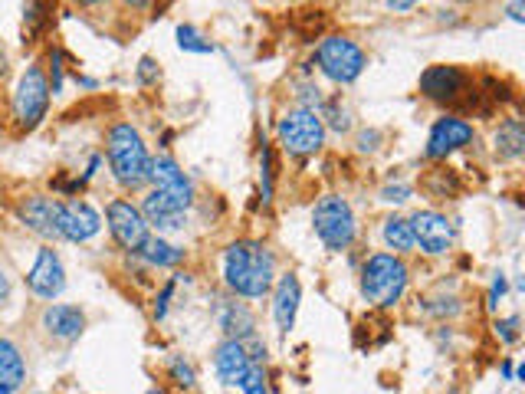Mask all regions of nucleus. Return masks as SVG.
<instances>
[{
	"label": "nucleus",
	"instance_id": "nucleus-33",
	"mask_svg": "<svg viewBox=\"0 0 525 394\" xmlns=\"http://www.w3.org/2000/svg\"><path fill=\"white\" fill-rule=\"evenodd\" d=\"M171 293H174V280H171V283H165V289H161V296L155 299V319H165V316H168Z\"/></svg>",
	"mask_w": 525,
	"mask_h": 394
},
{
	"label": "nucleus",
	"instance_id": "nucleus-10",
	"mask_svg": "<svg viewBox=\"0 0 525 394\" xmlns=\"http://www.w3.org/2000/svg\"><path fill=\"white\" fill-rule=\"evenodd\" d=\"M414 243L427 257H440L453 247V224L440 211H417L411 217Z\"/></svg>",
	"mask_w": 525,
	"mask_h": 394
},
{
	"label": "nucleus",
	"instance_id": "nucleus-31",
	"mask_svg": "<svg viewBox=\"0 0 525 394\" xmlns=\"http://www.w3.org/2000/svg\"><path fill=\"white\" fill-rule=\"evenodd\" d=\"M273 197V152L263 148V201Z\"/></svg>",
	"mask_w": 525,
	"mask_h": 394
},
{
	"label": "nucleus",
	"instance_id": "nucleus-17",
	"mask_svg": "<svg viewBox=\"0 0 525 394\" xmlns=\"http://www.w3.org/2000/svg\"><path fill=\"white\" fill-rule=\"evenodd\" d=\"M40 326L56 342H76L86 329V312L79 306H69V303L46 306L43 316H40Z\"/></svg>",
	"mask_w": 525,
	"mask_h": 394
},
{
	"label": "nucleus",
	"instance_id": "nucleus-26",
	"mask_svg": "<svg viewBox=\"0 0 525 394\" xmlns=\"http://www.w3.org/2000/svg\"><path fill=\"white\" fill-rule=\"evenodd\" d=\"M243 394H270L266 391V375H263V365H250V372L240 378V385H237Z\"/></svg>",
	"mask_w": 525,
	"mask_h": 394
},
{
	"label": "nucleus",
	"instance_id": "nucleus-3",
	"mask_svg": "<svg viewBox=\"0 0 525 394\" xmlns=\"http://www.w3.org/2000/svg\"><path fill=\"white\" fill-rule=\"evenodd\" d=\"M407 280H411V270H407V263L398 253H375L361 266V296L371 306L391 309L401 303Z\"/></svg>",
	"mask_w": 525,
	"mask_h": 394
},
{
	"label": "nucleus",
	"instance_id": "nucleus-4",
	"mask_svg": "<svg viewBox=\"0 0 525 394\" xmlns=\"http://www.w3.org/2000/svg\"><path fill=\"white\" fill-rule=\"evenodd\" d=\"M312 227H315V237H319L332 253L348 250L358 237L352 204L338 194L322 197V201L312 207Z\"/></svg>",
	"mask_w": 525,
	"mask_h": 394
},
{
	"label": "nucleus",
	"instance_id": "nucleus-44",
	"mask_svg": "<svg viewBox=\"0 0 525 394\" xmlns=\"http://www.w3.org/2000/svg\"><path fill=\"white\" fill-rule=\"evenodd\" d=\"M460 4H480V0H460Z\"/></svg>",
	"mask_w": 525,
	"mask_h": 394
},
{
	"label": "nucleus",
	"instance_id": "nucleus-43",
	"mask_svg": "<svg viewBox=\"0 0 525 394\" xmlns=\"http://www.w3.org/2000/svg\"><path fill=\"white\" fill-rule=\"evenodd\" d=\"M512 375H516V372H512V362H506V365H503V378L512 381Z\"/></svg>",
	"mask_w": 525,
	"mask_h": 394
},
{
	"label": "nucleus",
	"instance_id": "nucleus-20",
	"mask_svg": "<svg viewBox=\"0 0 525 394\" xmlns=\"http://www.w3.org/2000/svg\"><path fill=\"white\" fill-rule=\"evenodd\" d=\"M217 326L224 329L227 339H250L256 335V322H253V312L237 303V299H220L217 303Z\"/></svg>",
	"mask_w": 525,
	"mask_h": 394
},
{
	"label": "nucleus",
	"instance_id": "nucleus-15",
	"mask_svg": "<svg viewBox=\"0 0 525 394\" xmlns=\"http://www.w3.org/2000/svg\"><path fill=\"white\" fill-rule=\"evenodd\" d=\"M148 181L155 184V191L168 194L171 201H178L181 207L194 204V184L184 175L181 165L174 158H151V175Z\"/></svg>",
	"mask_w": 525,
	"mask_h": 394
},
{
	"label": "nucleus",
	"instance_id": "nucleus-32",
	"mask_svg": "<svg viewBox=\"0 0 525 394\" xmlns=\"http://www.w3.org/2000/svg\"><path fill=\"white\" fill-rule=\"evenodd\" d=\"M381 201H388V204L411 201V188H407V184H388V188L381 191Z\"/></svg>",
	"mask_w": 525,
	"mask_h": 394
},
{
	"label": "nucleus",
	"instance_id": "nucleus-29",
	"mask_svg": "<svg viewBox=\"0 0 525 394\" xmlns=\"http://www.w3.org/2000/svg\"><path fill=\"white\" fill-rule=\"evenodd\" d=\"M519 326H522L519 316L499 319V322H496V335H499V339H503L506 345H512V342H519Z\"/></svg>",
	"mask_w": 525,
	"mask_h": 394
},
{
	"label": "nucleus",
	"instance_id": "nucleus-21",
	"mask_svg": "<svg viewBox=\"0 0 525 394\" xmlns=\"http://www.w3.org/2000/svg\"><path fill=\"white\" fill-rule=\"evenodd\" d=\"M27 381V362L10 339H0V394H17Z\"/></svg>",
	"mask_w": 525,
	"mask_h": 394
},
{
	"label": "nucleus",
	"instance_id": "nucleus-14",
	"mask_svg": "<svg viewBox=\"0 0 525 394\" xmlns=\"http://www.w3.org/2000/svg\"><path fill=\"white\" fill-rule=\"evenodd\" d=\"M142 217H145V224L148 227H155L158 234H171V230H184L188 227V207H181L178 201H171L168 194H161L151 188L145 194V201H142Z\"/></svg>",
	"mask_w": 525,
	"mask_h": 394
},
{
	"label": "nucleus",
	"instance_id": "nucleus-12",
	"mask_svg": "<svg viewBox=\"0 0 525 394\" xmlns=\"http://www.w3.org/2000/svg\"><path fill=\"white\" fill-rule=\"evenodd\" d=\"M102 230V217L89 201H60V237L69 243H86Z\"/></svg>",
	"mask_w": 525,
	"mask_h": 394
},
{
	"label": "nucleus",
	"instance_id": "nucleus-8",
	"mask_svg": "<svg viewBox=\"0 0 525 394\" xmlns=\"http://www.w3.org/2000/svg\"><path fill=\"white\" fill-rule=\"evenodd\" d=\"M105 227H109L112 240L128 253H138L151 237L148 234L151 227L145 224L142 211H138L132 201H122V197H115V201L105 207Z\"/></svg>",
	"mask_w": 525,
	"mask_h": 394
},
{
	"label": "nucleus",
	"instance_id": "nucleus-11",
	"mask_svg": "<svg viewBox=\"0 0 525 394\" xmlns=\"http://www.w3.org/2000/svg\"><path fill=\"white\" fill-rule=\"evenodd\" d=\"M27 286H30V293L40 296V299H56L66 289L63 260L53 247H40L37 263H33L30 273H27Z\"/></svg>",
	"mask_w": 525,
	"mask_h": 394
},
{
	"label": "nucleus",
	"instance_id": "nucleus-23",
	"mask_svg": "<svg viewBox=\"0 0 525 394\" xmlns=\"http://www.w3.org/2000/svg\"><path fill=\"white\" fill-rule=\"evenodd\" d=\"M381 237H384V243H388V250H394L398 257H404V253H411V250L417 247V243H414V230H411V220L398 217V214H391L388 220H384Z\"/></svg>",
	"mask_w": 525,
	"mask_h": 394
},
{
	"label": "nucleus",
	"instance_id": "nucleus-18",
	"mask_svg": "<svg viewBox=\"0 0 525 394\" xmlns=\"http://www.w3.org/2000/svg\"><path fill=\"white\" fill-rule=\"evenodd\" d=\"M250 365H253V358H250L247 345H243L240 339H224V342L217 345V352H214V372H217L220 381H224V385L237 388L240 378L250 372ZM256 365H260V362H256Z\"/></svg>",
	"mask_w": 525,
	"mask_h": 394
},
{
	"label": "nucleus",
	"instance_id": "nucleus-41",
	"mask_svg": "<svg viewBox=\"0 0 525 394\" xmlns=\"http://www.w3.org/2000/svg\"><path fill=\"white\" fill-rule=\"evenodd\" d=\"M122 4H125V7H148L151 0H122Z\"/></svg>",
	"mask_w": 525,
	"mask_h": 394
},
{
	"label": "nucleus",
	"instance_id": "nucleus-35",
	"mask_svg": "<svg viewBox=\"0 0 525 394\" xmlns=\"http://www.w3.org/2000/svg\"><path fill=\"white\" fill-rule=\"evenodd\" d=\"M506 296V276L499 273L496 280H493V289H489V309H496L499 306V299Z\"/></svg>",
	"mask_w": 525,
	"mask_h": 394
},
{
	"label": "nucleus",
	"instance_id": "nucleus-16",
	"mask_svg": "<svg viewBox=\"0 0 525 394\" xmlns=\"http://www.w3.org/2000/svg\"><path fill=\"white\" fill-rule=\"evenodd\" d=\"M466 89V73L457 66H427L420 73V92L430 102H457Z\"/></svg>",
	"mask_w": 525,
	"mask_h": 394
},
{
	"label": "nucleus",
	"instance_id": "nucleus-34",
	"mask_svg": "<svg viewBox=\"0 0 525 394\" xmlns=\"http://www.w3.org/2000/svg\"><path fill=\"white\" fill-rule=\"evenodd\" d=\"M138 79H142L145 86L155 83V79H158V66H155V60H151V56H145V60L138 63Z\"/></svg>",
	"mask_w": 525,
	"mask_h": 394
},
{
	"label": "nucleus",
	"instance_id": "nucleus-27",
	"mask_svg": "<svg viewBox=\"0 0 525 394\" xmlns=\"http://www.w3.org/2000/svg\"><path fill=\"white\" fill-rule=\"evenodd\" d=\"M50 92L53 96H60L63 92V50H50Z\"/></svg>",
	"mask_w": 525,
	"mask_h": 394
},
{
	"label": "nucleus",
	"instance_id": "nucleus-2",
	"mask_svg": "<svg viewBox=\"0 0 525 394\" xmlns=\"http://www.w3.org/2000/svg\"><path fill=\"white\" fill-rule=\"evenodd\" d=\"M105 155H109V168L122 188L135 191V188H145L148 184L151 155H148V148H145L135 125H128V122L112 125L109 135H105Z\"/></svg>",
	"mask_w": 525,
	"mask_h": 394
},
{
	"label": "nucleus",
	"instance_id": "nucleus-45",
	"mask_svg": "<svg viewBox=\"0 0 525 394\" xmlns=\"http://www.w3.org/2000/svg\"><path fill=\"white\" fill-rule=\"evenodd\" d=\"M148 394H165V391H158V388H151V391H148Z\"/></svg>",
	"mask_w": 525,
	"mask_h": 394
},
{
	"label": "nucleus",
	"instance_id": "nucleus-39",
	"mask_svg": "<svg viewBox=\"0 0 525 394\" xmlns=\"http://www.w3.org/2000/svg\"><path fill=\"white\" fill-rule=\"evenodd\" d=\"M509 17L516 20V23H522V20H525V14H522V0H516V4L509 7Z\"/></svg>",
	"mask_w": 525,
	"mask_h": 394
},
{
	"label": "nucleus",
	"instance_id": "nucleus-37",
	"mask_svg": "<svg viewBox=\"0 0 525 394\" xmlns=\"http://www.w3.org/2000/svg\"><path fill=\"white\" fill-rule=\"evenodd\" d=\"M7 299H10V276L4 266H0V306H4Z\"/></svg>",
	"mask_w": 525,
	"mask_h": 394
},
{
	"label": "nucleus",
	"instance_id": "nucleus-40",
	"mask_svg": "<svg viewBox=\"0 0 525 394\" xmlns=\"http://www.w3.org/2000/svg\"><path fill=\"white\" fill-rule=\"evenodd\" d=\"M76 83L83 86V89H96V86H99L96 79H89V76H76Z\"/></svg>",
	"mask_w": 525,
	"mask_h": 394
},
{
	"label": "nucleus",
	"instance_id": "nucleus-1",
	"mask_svg": "<svg viewBox=\"0 0 525 394\" xmlns=\"http://www.w3.org/2000/svg\"><path fill=\"white\" fill-rule=\"evenodd\" d=\"M276 260L260 240H237L224 253V283L240 299H263L273 289Z\"/></svg>",
	"mask_w": 525,
	"mask_h": 394
},
{
	"label": "nucleus",
	"instance_id": "nucleus-36",
	"mask_svg": "<svg viewBox=\"0 0 525 394\" xmlns=\"http://www.w3.org/2000/svg\"><path fill=\"white\" fill-rule=\"evenodd\" d=\"M378 138H381V132H375V129H371V132H361L358 135V148H361V152H375V142H378Z\"/></svg>",
	"mask_w": 525,
	"mask_h": 394
},
{
	"label": "nucleus",
	"instance_id": "nucleus-5",
	"mask_svg": "<svg viewBox=\"0 0 525 394\" xmlns=\"http://www.w3.org/2000/svg\"><path fill=\"white\" fill-rule=\"evenodd\" d=\"M50 79H46L43 66H27L20 76V83L14 89V99H10V115H14V125L20 132H30L46 119V109H50Z\"/></svg>",
	"mask_w": 525,
	"mask_h": 394
},
{
	"label": "nucleus",
	"instance_id": "nucleus-7",
	"mask_svg": "<svg viewBox=\"0 0 525 394\" xmlns=\"http://www.w3.org/2000/svg\"><path fill=\"white\" fill-rule=\"evenodd\" d=\"M276 135H279L283 152L296 155V158H306V155H315L325 145V122H322L319 112L299 106V109L286 112L283 119H279Z\"/></svg>",
	"mask_w": 525,
	"mask_h": 394
},
{
	"label": "nucleus",
	"instance_id": "nucleus-6",
	"mask_svg": "<svg viewBox=\"0 0 525 394\" xmlns=\"http://www.w3.org/2000/svg\"><path fill=\"white\" fill-rule=\"evenodd\" d=\"M315 63H319L325 79H332V83H338V86H348V83H355L361 73H365L368 56H365V50H361L355 40L325 37L319 43V50H315Z\"/></svg>",
	"mask_w": 525,
	"mask_h": 394
},
{
	"label": "nucleus",
	"instance_id": "nucleus-9",
	"mask_svg": "<svg viewBox=\"0 0 525 394\" xmlns=\"http://www.w3.org/2000/svg\"><path fill=\"white\" fill-rule=\"evenodd\" d=\"M17 217L20 224L33 230L43 240H63L60 237V201L46 194H30L27 201L17 204Z\"/></svg>",
	"mask_w": 525,
	"mask_h": 394
},
{
	"label": "nucleus",
	"instance_id": "nucleus-22",
	"mask_svg": "<svg viewBox=\"0 0 525 394\" xmlns=\"http://www.w3.org/2000/svg\"><path fill=\"white\" fill-rule=\"evenodd\" d=\"M493 145H496V155L506 158V161H516L525 152V129H522V119H506L503 125L496 129L493 135Z\"/></svg>",
	"mask_w": 525,
	"mask_h": 394
},
{
	"label": "nucleus",
	"instance_id": "nucleus-30",
	"mask_svg": "<svg viewBox=\"0 0 525 394\" xmlns=\"http://www.w3.org/2000/svg\"><path fill=\"white\" fill-rule=\"evenodd\" d=\"M325 115H329V125H332L335 132H348V129H352V119H348L345 109H338V102H329V106H325Z\"/></svg>",
	"mask_w": 525,
	"mask_h": 394
},
{
	"label": "nucleus",
	"instance_id": "nucleus-38",
	"mask_svg": "<svg viewBox=\"0 0 525 394\" xmlns=\"http://www.w3.org/2000/svg\"><path fill=\"white\" fill-rule=\"evenodd\" d=\"M414 4H420V0H388V7L394 14H404V10H411Z\"/></svg>",
	"mask_w": 525,
	"mask_h": 394
},
{
	"label": "nucleus",
	"instance_id": "nucleus-42",
	"mask_svg": "<svg viewBox=\"0 0 525 394\" xmlns=\"http://www.w3.org/2000/svg\"><path fill=\"white\" fill-rule=\"evenodd\" d=\"M73 4H79V7H99L102 0H73Z\"/></svg>",
	"mask_w": 525,
	"mask_h": 394
},
{
	"label": "nucleus",
	"instance_id": "nucleus-19",
	"mask_svg": "<svg viewBox=\"0 0 525 394\" xmlns=\"http://www.w3.org/2000/svg\"><path fill=\"white\" fill-rule=\"evenodd\" d=\"M299 299H302V286L293 273L279 276L276 280V293H273V316L279 332H289L296 326V312H299Z\"/></svg>",
	"mask_w": 525,
	"mask_h": 394
},
{
	"label": "nucleus",
	"instance_id": "nucleus-25",
	"mask_svg": "<svg viewBox=\"0 0 525 394\" xmlns=\"http://www.w3.org/2000/svg\"><path fill=\"white\" fill-rule=\"evenodd\" d=\"M178 46H181L184 53H214V43L204 40L201 33L191 27V23L178 27Z\"/></svg>",
	"mask_w": 525,
	"mask_h": 394
},
{
	"label": "nucleus",
	"instance_id": "nucleus-46",
	"mask_svg": "<svg viewBox=\"0 0 525 394\" xmlns=\"http://www.w3.org/2000/svg\"><path fill=\"white\" fill-rule=\"evenodd\" d=\"M37 394H43V391H37Z\"/></svg>",
	"mask_w": 525,
	"mask_h": 394
},
{
	"label": "nucleus",
	"instance_id": "nucleus-24",
	"mask_svg": "<svg viewBox=\"0 0 525 394\" xmlns=\"http://www.w3.org/2000/svg\"><path fill=\"white\" fill-rule=\"evenodd\" d=\"M138 253H142V257L151 266H161V270H168V266H178L184 260V250L174 247V243H168V240H161V237H148L145 247L138 250Z\"/></svg>",
	"mask_w": 525,
	"mask_h": 394
},
{
	"label": "nucleus",
	"instance_id": "nucleus-13",
	"mask_svg": "<svg viewBox=\"0 0 525 394\" xmlns=\"http://www.w3.org/2000/svg\"><path fill=\"white\" fill-rule=\"evenodd\" d=\"M473 125L457 119V115H443V119L434 122V129H430V138H427V158H447L453 152H460L473 142Z\"/></svg>",
	"mask_w": 525,
	"mask_h": 394
},
{
	"label": "nucleus",
	"instance_id": "nucleus-28",
	"mask_svg": "<svg viewBox=\"0 0 525 394\" xmlns=\"http://www.w3.org/2000/svg\"><path fill=\"white\" fill-rule=\"evenodd\" d=\"M171 378L178 381V388H194V381H197V375H194V368L188 365V362H181V358H171Z\"/></svg>",
	"mask_w": 525,
	"mask_h": 394
}]
</instances>
